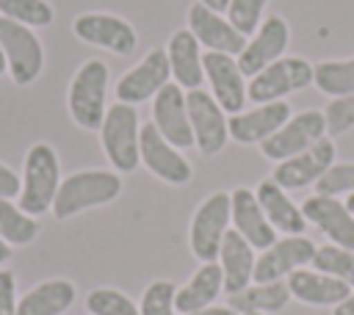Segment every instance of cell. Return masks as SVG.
<instances>
[{
  "instance_id": "cell-2",
  "label": "cell",
  "mask_w": 354,
  "mask_h": 315,
  "mask_svg": "<svg viewBox=\"0 0 354 315\" xmlns=\"http://www.w3.org/2000/svg\"><path fill=\"white\" fill-rule=\"evenodd\" d=\"M61 185L58 155L50 144H33L25 155L22 169V191H19V210L28 216H41L53 207L55 193Z\"/></svg>"
},
{
  "instance_id": "cell-25",
  "label": "cell",
  "mask_w": 354,
  "mask_h": 315,
  "mask_svg": "<svg viewBox=\"0 0 354 315\" xmlns=\"http://www.w3.org/2000/svg\"><path fill=\"white\" fill-rule=\"evenodd\" d=\"M254 196L268 218V224L285 235H301L307 229V218L301 213V207H296L288 196L285 188H279L274 180H263L254 188Z\"/></svg>"
},
{
  "instance_id": "cell-5",
  "label": "cell",
  "mask_w": 354,
  "mask_h": 315,
  "mask_svg": "<svg viewBox=\"0 0 354 315\" xmlns=\"http://www.w3.org/2000/svg\"><path fill=\"white\" fill-rule=\"evenodd\" d=\"M313 83V64L299 55H282L279 61L268 64L246 83V99L254 105L279 102L293 91H301Z\"/></svg>"
},
{
  "instance_id": "cell-22",
  "label": "cell",
  "mask_w": 354,
  "mask_h": 315,
  "mask_svg": "<svg viewBox=\"0 0 354 315\" xmlns=\"http://www.w3.org/2000/svg\"><path fill=\"white\" fill-rule=\"evenodd\" d=\"M288 290L290 298L310 304V307H337L343 298L351 296V287L329 274L321 271H310V268H299L288 276Z\"/></svg>"
},
{
  "instance_id": "cell-27",
  "label": "cell",
  "mask_w": 354,
  "mask_h": 315,
  "mask_svg": "<svg viewBox=\"0 0 354 315\" xmlns=\"http://www.w3.org/2000/svg\"><path fill=\"white\" fill-rule=\"evenodd\" d=\"M75 301V285L66 279H50L30 287L17 301V315H61Z\"/></svg>"
},
{
  "instance_id": "cell-14",
  "label": "cell",
  "mask_w": 354,
  "mask_h": 315,
  "mask_svg": "<svg viewBox=\"0 0 354 315\" xmlns=\"http://www.w3.org/2000/svg\"><path fill=\"white\" fill-rule=\"evenodd\" d=\"M152 124L171 146H177V149L194 146V130H191L185 91L177 83H166L152 97Z\"/></svg>"
},
{
  "instance_id": "cell-26",
  "label": "cell",
  "mask_w": 354,
  "mask_h": 315,
  "mask_svg": "<svg viewBox=\"0 0 354 315\" xmlns=\"http://www.w3.org/2000/svg\"><path fill=\"white\" fill-rule=\"evenodd\" d=\"M224 290V276H221V265L218 262H202L199 271L174 293V309L180 315L196 312L210 307L218 293Z\"/></svg>"
},
{
  "instance_id": "cell-28",
  "label": "cell",
  "mask_w": 354,
  "mask_h": 315,
  "mask_svg": "<svg viewBox=\"0 0 354 315\" xmlns=\"http://www.w3.org/2000/svg\"><path fill=\"white\" fill-rule=\"evenodd\" d=\"M290 301V290H288V282H266V285H249L238 293H232L227 298V307L235 309L238 315H246V312H260V315H268V312H279L285 309Z\"/></svg>"
},
{
  "instance_id": "cell-38",
  "label": "cell",
  "mask_w": 354,
  "mask_h": 315,
  "mask_svg": "<svg viewBox=\"0 0 354 315\" xmlns=\"http://www.w3.org/2000/svg\"><path fill=\"white\" fill-rule=\"evenodd\" d=\"M0 315H17V285L11 271H0Z\"/></svg>"
},
{
  "instance_id": "cell-9",
  "label": "cell",
  "mask_w": 354,
  "mask_h": 315,
  "mask_svg": "<svg viewBox=\"0 0 354 315\" xmlns=\"http://www.w3.org/2000/svg\"><path fill=\"white\" fill-rule=\"evenodd\" d=\"M188 102V116H191V130H194V146H199L202 155H216L224 149L230 141V119L221 111V105L213 99V94L202 88L185 91Z\"/></svg>"
},
{
  "instance_id": "cell-7",
  "label": "cell",
  "mask_w": 354,
  "mask_h": 315,
  "mask_svg": "<svg viewBox=\"0 0 354 315\" xmlns=\"http://www.w3.org/2000/svg\"><path fill=\"white\" fill-rule=\"evenodd\" d=\"M0 47H3L11 80L17 86H28L39 77V72L44 66V50L28 25L0 17Z\"/></svg>"
},
{
  "instance_id": "cell-46",
  "label": "cell",
  "mask_w": 354,
  "mask_h": 315,
  "mask_svg": "<svg viewBox=\"0 0 354 315\" xmlns=\"http://www.w3.org/2000/svg\"><path fill=\"white\" fill-rule=\"evenodd\" d=\"M246 315H260V312H246Z\"/></svg>"
},
{
  "instance_id": "cell-6",
  "label": "cell",
  "mask_w": 354,
  "mask_h": 315,
  "mask_svg": "<svg viewBox=\"0 0 354 315\" xmlns=\"http://www.w3.org/2000/svg\"><path fill=\"white\" fill-rule=\"evenodd\" d=\"M230 224H232L230 193L216 191L196 207V213L191 218L188 240H191V251L199 262H216L218 260V249H221V240H224Z\"/></svg>"
},
{
  "instance_id": "cell-24",
  "label": "cell",
  "mask_w": 354,
  "mask_h": 315,
  "mask_svg": "<svg viewBox=\"0 0 354 315\" xmlns=\"http://www.w3.org/2000/svg\"><path fill=\"white\" fill-rule=\"evenodd\" d=\"M218 265H221V276H224V293L232 296L243 287H249L252 276H254V249L243 240L241 232L227 229L221 249H218Z\"/></svg>"
},
{
  "instance_id": "cell-4",
  "label": "cell",
  "mask_w": 354,
  "mask_h": 315,
  "mask_svg": "<svg viewBox=\"0 0 354 315\" xmlns=\"http://www.w3.org/2000/svg\"><path fill=\"white\" fill-rule=\"evenodd\" d=\"M105 94H108V66L100 58H91L86 64H80V69L75 72L72 83H69V94H66V105H69V116L77 127L83 130H100L102 119H105Z\"/></svg>"
},
{
  "instance_id": "cell-32",
  "label": "cell",
  "mask_w": 354,
  "mask_h": 315,
  "mask_svg": "<svg viewBox=\"0 0 354 315\" xmlns=\"http://www.w3.org/2000/svg\"><path fill=\"white\" fill-rule=\"evenodd\" d=\"M0 14L28 28H47L55 19L47 0H0Z\"/></svg>"
},
{
  "instance_id": "cell-43",
  "label": "cell",
  "mask_w": 354,
  "mask_h": 315,
  "mask_svg": "<svg viewBox=\"0 0 354 315\" xmlns=\"http://www.w3.org/2000/svg\"><path fill=\"white\" fill-rule=\"evenodd\" d=\"M8 254H11V246L0 238V262H6V260H8Z\"/></svg>"
},
{
  "instance_id": "cell-33",
  "label": "cell",
  "mask_w": 354,
  "mask_h": 315,
  "mask_svg": "<svg viewBox=\"0 0 354 315\" xmlns=\"http://www.w3.org/2000/svg\"><path fill=\"white\" fill-rule=\"evenodd\" d=\"M86 307L91 315H141L138 307L113 287H97L86 296Z\"/></svg>"
},
{
  "instance_id": "cell-10",
  "label": "cell",
  "mask_w": 354,
  "mask_h": 315,
  "mask_svg": "<svg viewBox=\"0 0 354 315\" xmlns=\"http://www.w3.org/2000/svg\"><path fill=\"white\" fill-rule=\"evenodd\" d=\"M72 30L80 41L111 50L116 55H130L138 44V36L133 30V25L116 14H102V11H86L80 17H75Z\"/></svg>"
},
{
  "instance_id": "cell-23",
  "label": "cell",
  "mask_w": 354,
  "mask_h": 315,
  "mask_svg": "<svg viewBox=\"0 0 354 315\" xmlns=\"http://www.w3.org/2000/svg\"><path fill=\"white\" fill-rule=\"evenodd\" d=\"M166 58L171 66V77L180 88L191 91L199 88L205 80V69H202V52H199V41L188 28H180L169 36L166 44Z\"/></svg>"
},
{
  "instance_id": "cell-39",
  "label": "cell",
  "mask_w": 354,
  "mask_h": 315,
  "mask_svg": "<svg viewBox=\"0 0 354 315\" xmlns=\"http://www.w3.org/2000/svg\"><path fill=\"white\" fill-rule=\"evenodd\" d=\"M19 191H22V180H19L6 163H0V199L19 196Z\"/></svg>"
},
{
  "instance_id": "cell-3",
  "label": "cell",
  "mask_w": 354,
  "mask_h": 315,
  "mask_svg": "<svg viewBox=\"0 0 354 315\" xmlns=\"http://www.w3.org/2000/svg\"><path fill=\"white\" fill-rule=\"evenodd\" d=\"M100 141L105 149V158L111 166L122 174L133 171L141 163V124L138 111L133 105L116 102L105 111V119L100 124Z\"/></svg>"
},
{
  "instance_id": "cell-13",
  "label": "cell",
  "mask_w": 354,
  "mask_h": 315,
  "mask_svg": "<svg viewBox=\"0 0 354 315\" xmlns=\"http://www.w3.org/2000/svg\"><path fill=\"white\" fill-rule=\"evenodd\" d=\"M288 41H290L288 22L282 17H277V14L266 17L260 22V28L246 39L243 52L235 58L238 61V69L243 72V77H252L260 69H266L268 64L279 61L285 55V50H288Z\"/></svg>"
},
{
  "instance_id": "cell-1",
  "label": "cell",
  "mask_w": 354,
  "mask_h": 315,
  "mask_svg": "<svg viewBox=\"0 0 354 315\" xmlns=\"http://www.w3.org/2000/svg\"><path fill=\"white\" fill-rule=\"evenodd\" d=\"M122 193V177L105 169H91V171H75L66 180H61L53 213L55 218H72L88 207H100L113 202Z\"/></svg>"
},
{
  "instance_id": "cell-19",
  "label": "cell",
  "mask_w": 354,
  "mask_h": 315,
  "mask_svg": "<svg viewBox=\"0 0 354 315\" xmlns=\"http://www.w3.org/2000/svg\"><path fill=\"white\" fill-rule=\"evenodd\" d=\"M290 105L285 99L279 102H266L252 111H238L230 116V138L238 144H263L271 138L288 119H290Z\"/></svg>"
},
{
  "instance_id": "cell-40",
  "label": "cell",
  "mask_w": 354,
  "mask_h": 315,
  "mask_svg": "<svg viewBox=\"0 0 354 315\" xmlns=\"http://www.w3.org/2000/svg\"><path fill=\"white\" fill-rule=\"evenodd\" d=\"M332 315H354V290L348 298H343L337 307H332Z\"/></svg>"
},
{
  "instance_id": "cell-35",
  "label": "cell",
  "mask_w": 354,
  "mask_h": 315,
  "mask_svg": "<svg viewBox=\"0 0 354 315\" xmlns=\"http://www.w3.org/2000/svg\"><path fill=\"white\" fill-rule=\"evenodd\" d=\"M318 196H340V193H354V163H332L315 182Z\"/></svg>"
},
{
  "instance_id": "cell-20",
  "label": "cell",
  "mask_w": 354,
  "mask_h": 315,
  "mask_svg": "<svg viewBox=\"0 0 354 315\" xmlns=\"http://www.w3.org/2000/svg\"><path fill=\"white\" fill-rule=\"evenodd\" d=\"M301 213L307 224H315L335 246L354 251V216L346 207V202H337L335 196H307L301 204Z\"/></svg>"
},
{
  "instance_id": "cell-45",
  "label": "cell",
  "mask_w": 354,
  "mask_h": 315,
  "mask_svg": "<svg viewBox=\"0 0 354 315\" xmlns=\"http://www.w3.org/2000/svg\"><path fill=\"white\" fill-rule=\"evenodd\" d=\"M346 207L351 210V216H354V193H348V199H346Z\"/></svg>"
},
{
  "instance_id": "cell-37",
  "label": "cell",
  "mask_w": 354,
  "mask_h": 315,
  "mask_svg": "<svg viewBox=\"0 0 354 315\" xmlns=\"http://www.w3.org/2000/svg\"><path fill=\"white\" fill-rule=\"evenodd\" d=\"M324 119H326V135L348 133V130L354 127V94H348V97H335V99L324 108Z\"/></svg>"
},
{
  "instance_id": "cell-15",
  "label": "cell",
  "mask_w": 354,
  "mask_h": 315,
  "mask_svg": "<svg viewBox=\"0 0 354 315\" xmlns=\"http://www.w3.org/2000/svg\"><path fill=\"white\" fill-rule=\"evenodd\" d=\"M335 141L332 135H324L321 141H315L310 149L288 158V160H279L271 180L285 188V191H296V188H304L310 182H315L332 163H335Z\"/></svg>"
},
{
  "instance_id": "cell-34",
  "label": "cell",
  "mask_w": 354,
  "mask_h": 315,
  "mask_svg": "<svg viewBox=\"0 0 354 315\" xmlns=\"http://www.w3.org/2000/svg\"><path fill=\"white\" fill-rule=\"evenodd\" d=\"M268 0H230L224 17L232 22V28L241 33V36H252L260 22H263V11H266Z\"/></svg>"
},
{
  "instance_id": "cell-8",
  "label": "cell",
  "mask_w": 354,
  "mask_h": 315,
  "mask_svg": "<svg viewBox=\"0 0 354 315\" xmlns=\"http://www.w3.org/2000/svg\"><path fill=\"white\" fill-rule=\"evenodd\" d=\"M324 135H326L324 111H301V113H293L271 138H266L260 144V152L268 160L279 163V160H288V158L310 149Z\"/></svg>"
},
{
  "instance_id": "cell-12",
  "label": "cell",
  "mask_w": 354,
  "mask_h": 315,
  "mask_svg": "<svg viewBox=\"0 0 354 315\" xmlns=\"http://www.w3.org/2000/svg\"><path fill=\"white\" fill-rule=\"evenodd\" d=\"M315 243L304 235H285L282 240L277 238L274 246H268L257 260H254V282L266 285V282H279L282 276H290L293 271L304 268L307 262H313L315 254Z\"/></svg>"
},
{
  "instance_id": "cell-21",
  "label": "cell",
  "mask_w": 354,
  "mask_h": 315,
  "mask_svg": "<svg viewBox=\"0 0 354 315\" xmlns=\"http://www.w3.org/2000/svg\"><path fill=\"white\" fill-rule=\"evenodd\" d=\"M230 202H232V227H235V232L243 235V240L252 249L266 251L268 246L277 243V229L268 224L254 191L241 185V188H235L230 193Z\"/></svg>"
},
{
  "instance_id": "cell-16",
  "label": "cell",
  "mask_w": 354,
  "mask_h": 315,
  "mask_svg": "<svg viewBox=\"0 0 354 315\" xmlns=\"http://www.w3.org/2000/svg\"><path fill=\"white\" fill-rule=\"evenodd\" d=\"M202 69H205V80L210 83V94L213 99L221 105L224 113H238L243 111L246 102V83H243V72L238 69L235 55L227 52H205L202 55Z\"/></svg>"
},
{
  "instance_id": "cell-11",
  "label": "cell",
  "mask_w": 354,
  "mask_h": 315,
  "mask_svg": "<svg viewBox=\"0 0 354 315\" xmlns=\"http://www.w3.org/2000/svg\"><path fill=\"white\" fill-rule=\"evenodd\" d=\"M171 77V66L166 58V50L155 47L149 50L133 69H127L116 83V99L124 105H138L152 99Z\"/></svg>"
},
{
  "instance_id": "cell-42",
  "label": "cell",
  "mask_w": 354,
  "mask_h": 315,
  "mask_svg": "<svg viewBox=\"0 0 354 315\" xmlns=\"http://www.w3.org/2000/svg\"><path fill=\"white\" fill-rule=\"evenodd\" d=\"M196 3H202V6H207V8H213V11H218V14H224L227 6H230V0H196Z\"/></svg>"
},
{
  "instance_id": "cell-17",
  "label": "cell",
  "mask_w": 354,
  "mask_h": 315,
  "mask_svg": "<svg viewBox=\"0 0 354 315\" xmlns=\"http://www.w3.org/2000/svg\"><path fill=\"white\" fill-rule=\"evenodd\" d=\"M141 163L169 185H185L191 180V163L155 130L152 122L141 124Z\"/></svg>"
},
{
  "instance_id": "cell-29",
  "label": "cell",
  "mask_w": 354,
  "mask_h": 315,
  "mask_svg": "<svg viewBox=\"0 0 354 315\" xmlns=\"http://www.w3.org/2000/svg\"><path fill=\"white\" fill-rule=\"evenodd\" d=\"M313 86L332 99L354 94V58L318 61L313 66Z\"/></svg>"
},
{
  "instance_id": "cell-41",
  "label": "cell",
  "mask_w": 354,
  "mask_h": 315,
  "mask_svg": "<svg viewBox=\"0 0 354 315\" xmlns=\"http://www.w3.org/2000/svg\"><path fill=\"white\" fill-rule=\"evenodd\" d=\"M188 315H238V312L230 309V307H205V309H196V312H188Z\"/></svg>"
},
{
  "instance_id": "cell-31",
  "label": "cell",
  "mask_w": 354,
  "mask_h": 315,
  "mask_svg": "<svg viewBox=\"0 0 354 315\" xmlns=\"http://www.w3.org/2000/svg\"><path fill=\"white\" fill-rule=\"evenodd\" d=\"M313 268L346 282L348 287H354V251L351 249H343L335 243L318 246L313 254Z\"/></svg>"
},
{
  "instance_id": "cell-18",
  "label": "cell",
  "mask_w": 354,
  "mask_h": 315,
  "mask_svg": "<svg viewBox=\"0 0 354 315\" xmlns=\"http://www.w3.org/2000/svg\"><path fill=\"white\" fill-rule=\"evenodd\" d=\"M188 30L210 52H227V55L238 58L246 47V36H241L224 14H218L202 3H194L188 8Z\"/></svg>"
},
{
  "instance_id": "cell-44",
  "label": "cell",
  "mask_w": 354,
  "mask_h": 315,
  "mask_svg": "<svg viewBox=\"0 0 354 315\" xmlns=\"http://www.w3.org/2000/svg\"><path fill=\"white\" fill-rule=\"evenodd\" d=\"M8 69V64H6V55H3V47H0V75Z\"/></svg>"
},
{
  "instance_id": "cell-36",
  "label": "cell",
  "mask_w": 354,
  "mask_h": 315,
  "mask_svg": "<svg viewBox=\"0 0 354 315\" xmlns=\"http://www.w3.org/2000/svg\"><path fill=\"white\" fill-rule=\"evenodd\" d=\"M174 293L177 287L169 279H158L152 285H147L144 296H141V315H174Z\"/></svg>"
},
{
  "instance_id": "cell-30",
  "label": "cell",
  "mask_w": 354,
  "mask_h": 315,
  "mask_svg": "<svg viewBox=\"0 0 354 315\" xmlns=\"http://www.w3.org/2000/svg\"><path fill=\"white\" fill-rule=\"evenodd\" d=\"M39 235V224L33 216L22 213L11 199H0V238L8 246H25Z\"/></svg>"
}]
</instances>
